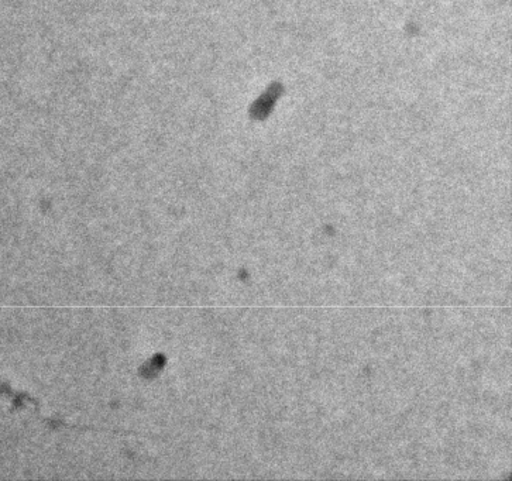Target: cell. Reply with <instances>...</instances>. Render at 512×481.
<instances>
[{"label":"cell","instance_id":"1","mask_svg":"<svg viewBox=\"0 0 512 481\" xmlns=\"http://www.w3.org/2000/svg\"><path fill=\"white\" fill-rule=\"evenodd\" d=\"M0 395L5 398H10V400L15 401V403H23L24 395L17 394L16 391H13L12 388L6 386V384L0 383Z\"/></svg>","mask_w":512,"mask_h":481}]
</instances>
